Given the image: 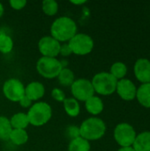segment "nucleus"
Here are the masks:
<instances>
[{"instance_id":"obj_2","label":"nucleus","mask_w":150,"mask_h":151,"mask_svg":"<svg viewBox=\"0 0 150 151\" xmlns=\"http://www.w3.org/2000/svg\"><path fill=\"white\" fill-rule=\"evenodd\" d=\"M80 136L88 142L102 139L107 131L105 122L98 117H89L84 119L79 126Z\"/></svg>"},{"instance_id":"obj_28","label":"nucleus","mask_w":150,"mask_h":151,"mask_svg":"<svg viewBox=\"0 0 150 151\" xmlns=\"http://www.w3.org/2000/svg\"><path fill=\"white\" fill-rule=\"evenodd\" d=\"M9 4L11 9L15 11H20L26 7V5L27 4V0H10Z\"/></svg>"},{"instance_id":"obj_1","label":"nucleus","mask_w":150,"mask_h":151,"mask_svg":"<svg viewBox=\"0 0 150 151\" xmlns=\"http://www.w3.org/2000/svg\"><path fill=\"white\" fill-rule=\"evenodd\" d=\"M50 35L60 43L68 42L77 33L76 21L69 16H60L53 20L50 28Z\"/></svg>"},{"instance_id":"obj_30","label":"nucleus","mask_w":150,"mask_h":151,"mask_svg":"<svg viewBox=\"0 0 150 151\" xmlns=\"http://www.w3.org/2000/svg\"><path fill=\"white\" fill-rule=\"evenodd\" d=\"M19 104V106L20 107H22V108H25V109H29L30 107H31V105L34 104L30 99H28L26 96H24L19 101V103H18Z\"/></svg>"},{"instance_id":"obj_15","label":"nucleus","mask_w":150,"mask_h":151,"mask_svg":"<svg viewBox=\"0 0 150 151\" xmlns=\"http://www.w3.org/2000/svg\"><path fill=\"white\" fill-rule=\"evenodd\" d=\"M136 99L141 106L150 109V82L141 84L137 88Z\"/></svg>"},{"instance_id":"obj_19","label":"nucleus","mask_w":150,"mask_h":151,"mask_svg":"<svg viewBox=\"0 0 150 151\" xmlns=\"http://www.w3.org/2000/svg\"><path fill=\"white\" fill-rule=\"evenodd\" d=\"M9 119L12 129H27L29 126V121L26 112L19 111L14 113Z\"/></svg>"},{"instance_id":"obj_3","label":"nucleus","mask_w":150,"mask_h":151,"mask_svg":"<svg viewBox=\"0 0 150 151\" xmlns=\"http://www.w3.org/2000/svg\"><path fill=\"white\" fill-rule=\"evenodd\" d=\"M52 108L50 104L43 101L34 103L27 112L29 125L40 127L46 125L52 118Z\"/></svg>"},{"instance_id":"obj_31","label":"nucleus","mask_w":150,"mask_h":151,"mask_svg":"<svg viewBox=\"0 0 150 151\" xmlns=\"http://www.w3.org/2000/svg\"><path fill=\"white\" fill-rule=\"evenodd\" d=\"M86 3H87V1H85V0H71L70 1V4H74V5H82Z\"/></svg>"},{"instance_id":"obj_32","label":"nucleus","mask_w":150,"mask_h":151,"mask_svg":"<svg viewBox=\"0 0 150 151\" xmlns=\"http://www.w3.org/2000/svg\"><path fill=\"white\" fill-rule=\"evenodd\" d=\"M117 151H135L133 146L131 147H120Z\"/></svg>"},{"instance_id":"obj_12","label":"nucleus","mask_w":150,"mask_h":151,"mask_svg":"<svg viewBox=\"0 0 150 151\" xmlns=\"http://www.w3.org/2000/svg\"><path fill=\"white\" fill-rule=\"evenodd\" d=\"M134 76L141 84L150 82V60L148 58H139L133 65Z\"/></svg>"},{"instance_id":"obj_33","label":"nucleus","mask_w":150,"mask_h":151,"mask_svg":"<svg viewBox=\"0 0 150 151\" xmlns=\"http://www.w3.org/2000/svg\"><path fill=\"white\" fill-rule=\"evenodd\" d=\"M4 13V4L0 2V19L3 17Z\"/></svg>"},{"instance_id":"obj_10","label":"nucleus","mask_w":150,"mask_h":151,"mask_svg":"<svg viewBox=\"0 0 150 151\" xmlns=\"http://www.w3.org/2000/svg\"><path fill=\"white\" fill-rule=\"evenodd\" d=\"M37 46L42 57L57 58V56H59L61 43L51 35H44L41 37L38 41Z\"/></svg>"},{"instance_id":"obj_24","label":"nucleus","mask_w":150,"mask_h":151,"mask_svg":"<svg viewBox=\"0 0 150 151\" xmlns=\"http://www.w3.org/2000/svg\"><path fill=\"white\" fill-rule=\"evenodd\" d=\"M11 130L10 119L5 116H0V141H9Z\"/></svg>"},{"instance_id":"obj_22","label":"nucleus","mask_w":150,"mask_h":151,"mask_svg":"<svg viewBox=\"0 0 150 151\" xmlns=\"http://www.w3.org/2000/svg\"><path fill=\"white\" fill-rule=\"evenodd\" d=\"M127 66L124 62L121 61H117L115 63H113L110 68V73L117 80H122L124 78H126V74H127Z\"/></svg>"},{"instance_id":"obj_29","label":"nucleus","mask_w":150,"mask_h":151,"mask_svg":"<svg viewBox=\"0 0 150 151\" xmlns=\"http://www.w3.org/2000/svg\"><path fill=\"white\" fill-rule=\"evenodd\" d=\"M72 53V50L68 45L67 42L65 43H61V46H60V50H59V55L62 56L63 58H67L69 56H71Z\"/></svg>"},{"instance_id":"obj_21","label":"nucleus","mask_w":150,"mask_h":151,"mask_svg":"<svg viewBox=\"0 0 150 151\" xmlns=\"http://www.w3.org/2000/svg\"><path fill=\"white\" fill-rule=\"evenodd\" d=\"M91 143L81 136L69 142L67 151H90Z\"/></svg>"},{"instance_id":"obj_5","label":"nucleus","mask_w":150,"mask_h":151,"mask_svg":"<svg viewBox=\"0 0 150 151\" xmlns=\"http://www.w3.org/2000/svg\"><path fill=\"white\" fill-rule=\"evenodd\" d=\"M37 73L47 80H53L57 77L63 66L57 58L41 57L36 62Z\"/></svg>"},{"instance_id":"obj_9","label":"nucleus","mask_w":150,"mask_h":151,"mask_svg":"<svg viewBox=\"0 0 150 151\" xmlns=\"http://www.w3.org/2000/svg\"><path fill=\"white\" fill-rule=\"evenodd\" d=\"M72 97L78 102H86L88 98L95 95V91L91 83V81L86 78L75 79L72 86L70 87Z\"/></svg>"},{"instance_id":"obj_34","label":"nucleus","mask_w":150,"mask_h":151,"mask_svg":"<svg viewBox=\"0 0 150 151\" xmlns=\"http://www.w3.org/2000/svg\"><path fill=\"white\" fill-rule=\"evenodd\" d=\"M4 151H12V150H4Z\"/></svg>"},{"instance_id":"obj_20","label":"nucleus","mask_w":150,"mask_h":151,"mask_svg":"<svg viewBox=\"0 0 150 151\" xmlns=\"http://www.w3.org/2000/svg\"><path fill=\"white\" fill-rule=\"evenodd\" d=\"M57 79L58 83L62 87L68 88V87H71L73 81H75V75L72 69H70L69 67H64L60 71Z\"/></svg>"},{"instance_id":"obj_23","label":"nucleus","mask_w":150,"mask_h":151,"mask_svg":"<svg viewBox=\"0 0 150 151\" xmlns=\"http://www.w3.org/2000/svg\"><path fill=\"white\" fill-rule=\"evenodd\" d=\"M14 42L10 35L4 31H0V53L9 54L12 51Z\"/></svg>"},{"instance_id":"obj_7","label":"nucleus","mask_w":150,"mask_h":151,"mask_svg":"<svg viewBox=\"0 0 150 151\" xmlns=\"http://www.w3.org/2000/svg\"><path fill=\"white\" fill-rule=\"evenodd\" d=\"M137 133L134 127L129 123H119L118 124L113 131V137L117 144L120 147H131L133 146Z\"/></svg>"},{"instance_id":"obj_26","label":"nucleus","mask_w":150,"mask_h":151,"mask_svg":"<svg viewBox=\"0 0 150 151\" xmlns=\"http://www.w3.org/2000/svg\"><path fill=\"white\" fill-rule=\"evenodd\" d=\"M65 134L70 141H72L75 138H78L80 136V127L76 125H69L66 127V128L65 130Z\"/></svg>"},{"instance_id":"obj_6","label":"nucleus","mask_w":150,"mask_h":151,"mask_svg":"<svg viewBox=\"0 0 150 151\" xmlns=\"http://www.w3.org/2000/svg\"><path fill=\"white\" fill-rule=\"evenodd\" d=\"M67 43L72 53L77 56L88 55L95 47L94 39L86 33H77Z\"/></svg>"},{"instance_id":"obj_8","label":"nucleus","mask_w":150,"mask_h":151,"mask_svg":"<svg viewBox=\"0 0 150 151\" xmlns=\"http://www.w3.org/2000/svg\"><path fill=\"white\" fill-rule=\"evenodd\" d=\"M2 92L8 101L19 103V101L25 96V85L18 78H10L4 82Z\"/></svg>"},{"instance_id":"obj_11","label":"nucleus","mask_w":150,"mask_h":151,"mask_svg":"<svg viewBox=\"0 0 150 151\" xmlns=\"http://www.w3.org/2000/svg\"><path fill=\"white\" fill-rule=\"evenodd\" d=\"M137 88L135 84L129 79L124 78L118 81L116 93L124 101H133L136 98Z\"/></svg>"},{"instance_id":"obj_27","label":"nucleus","mask_w":150,"mask_h":151,"mask_svg":"<svg viewBox=\"0 0 150 151\" xmlns=\"http://www.w3.org/2000/svg\"><path fill=\"white\" fill-rule=\"evenodd\" d=\"M51 97L58 103H63L65 101V99L66 98L65 93L64 92V90L60 88H54L51 90Z\"/></svg>"},{"instance_id":"obj_18","label":"nucleus","mask_w":150,"mask_h":151,"mask_svg":"<svg viewBox=\"0 0 150 151\" xmlns=\"http://www.w3.org/2000/svg\"><path fill=\"white\" fill-rule=\"evenodd\" d=\"M29 134L27 129H12L10 136L9 141L15 146H22L28 142Z\"/></svg>"},{"instance_id":"obj_25","label":"nucleus","mask_w":150,"mask_h":151,"mask_svg":"<svg viewBox=\"0 0 150 151\" xmlns=\"http://www.w3.org/2000/svg\"><path fill=\"white\" fill-rule=\"evenodd\" d=\"M42 10L47 16H55L59 10V4L55 0H43L42 2Z\"/></svg>"},{"instance_id":"obj_4","label":"nucleus","mask_w":150,"mask_h":151,"mask_svg":"<svg viewBox=\"0 0 150 151\" xmlns=\"http://www.w3.org/2000/svg\"><path fill=\"white\" fill-rule=\"evenodd\" d=\"M91 83L95 91V94L108 96L116 92V87L118 81L109 72H100L95 73Z\"/></svg>"},{"instance_id":"obj_16","label":"nucleus","mask_w":150,"mask_h":151,"mask_svg":"<svg viewBox=\"0 0 150 151\" xmlns=\"http://www.w3.org/2000/svg\"><path fill=\"white\" fill-rule=\"evenodd\" d=\"M133 148L135 151H150V131H144L137 134Z\"/></svg>"},{"instance_id":"obj_14","label":"nucleus","mask_w":150,"mask_h":151,"mask_svg":"<svg viewBox=\"0 0 150 151\" xmlns=\"http://www.w3.org/2000/svg\"><path fill=\"white\" fill-rule=\"evenodd\" d=\"M84 104L86 111L90 115H92V117H97L104 110V104L103 99L95 95L88 98Z\"/></svg>"},{"instance_id":"obj_13","label":"nucleus","mask_w":150,"mask_h":151,"mask_svg":"<svg viewBox=\"0 0 150 151\" xmlns=\"http://www.w3.org/2000/svg\"><path fill=\"white\" fill-rule=\"evenodd\" d=\"M44 85L38 81H34L25 86V96L33 103L39 102L45 95Z\"/></svg>"},{"instance_id":"obj_17","label":"nucleus","mask_w":150,"mask_h":151,"mask_svg":"<svg viewBox=\"0 0 150 151\" xmlns=\"http://www.w3.org/2000/svg\"><path fill=\"white\" fill-rule=\"evenodd\" d=\"M64 111L70 118H76L80 113V104L73 97H66L63 102Z\"/></svg>"}]
</instances>
